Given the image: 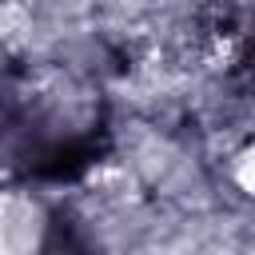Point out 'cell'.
<instances>
[{"mask_svg":"<svg viewBox=\"0 0 255 255\" xmlns=\"http://www.w3.org/2000/svg\"><path fill=\"white\" fill-rule=\"evenodd\" d=\"M108 151V131L96 128V131H84V135H72V139H60V143H48L32 155L28 171L36 179H48V183H72L80 179L88 167H96Z\"/></svg>","mask_w":255,"mask_h":255,"instance_id":"cell-1","label":"cell"},{"mask_svg":"<svg viewBox=\"0 0 255 255\" xmlns=\"http://www.w3.org/2000/svg\"><path fill=\"white\" fill-rule=\"evenodd\" d=\"M40 255H96V247L84 239V231L76 227L72 215L56 211L44 227V239H40Z\"/></svg>","mask_w":255,"mask_h":255,"instance_id":"cell-2","label":"cell"}]
</instances>
